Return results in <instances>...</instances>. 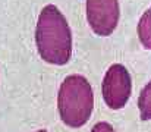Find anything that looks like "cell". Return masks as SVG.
Segmentation results:
<instances>
[{"label": "cell", "instance_id": "cell-1", "mask_svg": "<svg viewBox=\"0 0 151 132\" xmlns=\"http://www.w3.org/2000/svg\"><path fill=\"white\" fill-rule=\"evenodd\" d=\"M35 43L41 59L51 65H66L72 54V34L68 21L62 12L47 5L41 10L37 28Z\"/></svg>", "mask_w": 151, "mask_h": 132}, {"label": "cell", "instance_id": "cell-2", "mask_svg": "<svg viewBox=\"0 0 151 132\" xmlns=\"http://www.w3.org/2000/svg\"><path fill=\"white\" fill-rule=\"evenodd\" d=\"M57 107L65 125L81 128L87 123L94 109V94L87 78L71 75L65 79L59 90Z\"/></svg>", "mask_w": 151, "mask_h": 132}, {"label": "cell", "instance_id": "cell-3", "mask_svg": "<svg viewBox=\"0 0 151 132\" xmlns=\"http://www.w3.org/2000/svg\"><path fill=\"white\" fill-rule=\"evenodd\" d=\"M132 93V79L123 65L115 63L107 69L103 79V98L107 107L119 110L125 107Z\"/></svg>", "mask_w": 151, "mask_h": 132}, {"label": "cell", "instance_id": "cell-4", "mask_svg": "<svg viewBox=\"0 0 151 132\" xmlns=\"http://www.w3.org/2000/svg\"><path fill=\"white\" fill-rule=\"evenodd\" d=\"M119 13L117 0H87V21L97 35H110L117 27Z\"/></svg>", "mask_w": 151, "mask_h": 132}, {"label": "cell", "instance_id": "cell-5", "mask_svg": "<svg viewBox=\"0 0 151 132\" xmlns=\"http://www.w3.org/2000/svg\"><path fill=\"white\" fill-rule=\"evenodd\" d=\"M138 35L142 46L151 50V8L144 12L138 24Z\"/></svg>", "mask_w": 151, "mask_h": 132}, {"label": "cell", "instance_id": "cell-6", "mask_svg": "<svg viewBox=\"0 0 151 132\" xmlns=\"http://www.w3.org/2000/svg\"><path fill=\"white\" fill-rule=\"evenodd\" d=\"M139 115L142 120H151V81L142 88L138 98Z\"/></svg>", "mask_w": 151, "mask_h": 132}, {"label": "cell", "instance_id": "cell-7", "mask_svg": "<svg viewBox=\"0 0 151 132\" xmlns=\"http://www.w3.org/2000/svg\"><path fill=\"white\" fill-rule=\"evenodd\" d=\"M91 132H116L113 129V126L110 123H107V122H98L97 125L93 126Z\"/></svg>", "mask_w": 151, "mask_h": 132}, {"label": "cell", "instance_id": "cell-8", "mask_svg": "<svg viewBox=\"0 0 151 132\" xmlns=\"http://www.w3.org/2000/svg\"><path fill=\"white\" fill-rule=\"evenodd\" d=\"M37 132H47V131H44V129H41V131H37Z\"/></svg>", "mask_w": 151, "mask_h": 132}]
</instances>
